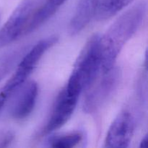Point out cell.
<instances>
[{
  "label": "cell",
  "instance_id": "14",
  "mask_svg": "<svg viewBox=\"0 0 148 148\" xmlns=\"http://www.w3.org/2000/svg\"><path fill=\"white\" fill-rule=\"evenodd\" d=\"M14 139V134L12 131L0 132V147H7L12 143Z\"/></svg>",
  "mask_w": 148,
  "mask_h": 148
},
{
  "label": "cell",
  "instance_id": "16",
  "mask_svg": "<svg viewBox=\"0 0 148 148\" xmlns=\"http://www.w3.org/2000/svg\"><path fill=\"white\" fill-rule=\"evenodd\" d=\"M147 135H145L143 138V140H141V143H140V147H147Z\"/></svg>",
  "mask_w": 148,
  "mask_h": 148
},
{
  "label": "cell",
  "instance_id": "4",
  "mask_svg": "<svg viewBox=\"0 0 148 148\" xmlns=\"http://www.w3.org/2000/svg\"><path fill=\"white\" fill-rule=\"evenodd\" d=\"M58 40L56 36H51L40 41L33 46H30L27 51L17 65L14 75L6 82L2 88L11 94H14L31 75L37 64L46 51Z\"/></svg>",
  "mask_w": 148,
  "mask_h": 148
},
{
  "label": "cell",
  "instance_id": "11",
  "mask_svg": "<svg viewBox=\"0 0 148 148\" xmlns=\"http://www.w3.org/2000/svg\"><path fill=\"white\" fill-rule=\"evenodd\" d=\"M30 47V46H20L0 56V81L17 66Z\"/></svg>",
  "mask_w": 148,
  "mask_h": 148
},
{
  "label": "cell",
  "instance_id": "5",
  "mask_svg": "<svg viewBox=\"0 0 148 148\" xmlns=\"http://www.w3.org/2000/svg\"><path fill=\"white\" fill-rule=\"evenodd\" d=\"M121 78V71L116 66L108 72L102 73L100 79L96 78L88 88L89 90L84 98V112L88 114L98 112L117 89Z\"/></svg>",
  "mask_w": 148,
  "mask_h": 148
},
{
  "label": "cell",
  "instance_id": "13",
  "mask_svg": "<svg viewBox=\"0 0 148 148\" xmlns=\"http://www.w3.org/2000/svg\"><path fill=\"white\" fill-rule=\"evenodd\" d=\"M82 133L75 132L51 137L49 145L56 148H72L77 145L82 140Z\"/></svg>",
  "mask_w": 148,
  "mask_h": 148
},
{
  "label": "cell",
  "instance_id": "2",
  "mask_svg": "<svg viewBox=\"0 0 148 148\" xmlns=\"http://www.w3.org/2000/svg\"><path fill=\"white\" fill-rule=\"evenodd\" d=\"M101 68V36L94 34L79 53L65 88L69 92L79 96L95 81Z\"/></svg>",
  "mask_w": 148,
  "mask_h": 148
},
{
  "label": "cell",
  "instance_id": "9",
  "mask_svg": "<svg viewBox=\"0 0 148 148\" xmlns=\"http://www.w3.org/2000/svg\"><path fill=\"white\" fill-rule=\"evenodd\" d=\"M101 0H79L75 13L69 23V31L75 36L89 25L96 14Z\"/></svg>",
  "mask_w": 148,
  "mask_h": 148
},
{
  "label": "cell",
  "instance_id": "1",
  "mask_svg": "<svg viewBox=\"0 0 148 148\" xmlns=\"http://www.w3.org/2000/svg\"><path fill=\"white\" fill-rule=\"evenodd\" d=\"M147 10L145 1L134 4L120 15L105 34L101 36L102 73L108 72L115 66L120 52L142 25Z\"/></svg>",
  "mask_w": 148,
  "mask_h": 148
},
{
  "label": "cell",
  "instance_id": "7",
  "mask_svg": "<svg viewBox=\"0 0 148 148\" xmlns=\"http://www.w3.org/2000/svg\"><path fill=\"white\" fill-rule=\"evenodd\" d=\"M136 119L129 110H123L110 126L106 137V147H127L130 146L134 130Z\"/></svg>",
  "mask_w": 148,
  "mask_h": 148
},
{
  "label": "cell",
  "instance_id": "6",
  "mask_svg": "<svg viewBox=\"0 0 148 148\" xmlns=\"http://www.w3.org/2000/svg\"><path fill=\"white\" fill-rule=\"evenodd\" d=\"M79 97L69 92L64 87L56 97L49 119L40 131V135L49 134L63 127L72 117Z\"/></svg>",
  "mask_w": 148,
  "mask_h": 148
},
{
  "label": "cell",
  "instance_id": "12",
  "mask_svg": "<svg viewBox=\"0 0 148 148\" xmlns=\"http://www.w3.org/2000/svg\"><path fill=\"white\" fill-rule=\"evenodd\" d=\"M134 0H101L95 17L98 21H104L118 14Z\"/></svg>",
  "mask_w": 148,
  "mask_h": 148
},
{
  "label": "cell",
  "instance_id": "10",
  "mask_svg": "<svg viewBox=\"0 0 148 148\" xmlns=\"http://www.w3.org/2000/svg\"><path fill=\"white\" fill-rule=\"evenodd\" d=\"M67 0H47L28 25L26 33H31L52 17Z\"/></svg>",
  "mask_w": 148,
  "mask_h": 148
},
{
  "label": "cell",
  "instance_id": "8",
  "mask_svg": "<svg viewBox=\"0 0 148 148\" xmlns=\"http://www.w3.org/2000/svg\"><path fill=\"white\" fill-rule=\"evenodd\" d=\"M10 107V115L13 119L22 120L30 115L36 106L38 86L35 81H26L16 91Z\"/></svg>",
  "mask_w": 148,
  "mask_h": 148
},
{
  "label": "cell",
  "instance_id": "15",
  "mask_svg": "<svg viewBox=\"0 0 148 148\" xmlns=\"http://www.w3.org/2000/svg\"><path fill=\"white\" fill-rule=\"evenodd\" d=\"M11 95V94L9 93L3 88H0V111L2 109L3 107L4 106L6 102H7V100L10 98Z\"/></svg>",
  "mask_w": 148,
  "mask_h": 148
},
{
  "label": "cell",
  "instance_id": "3",
  "mask_svg": "<svg viewBox=\"0 0 148 148\" xmlns=\"http://www.w3.org/2000/svg\"><path fill=\"white\" fill-rule=\"evenodd\" d=\"M47 0H23L0 29V49L26 35L30 22Z\"/></svg>",
  "mask_w": 148,
  "mask_h": 148
}]
</instances>
